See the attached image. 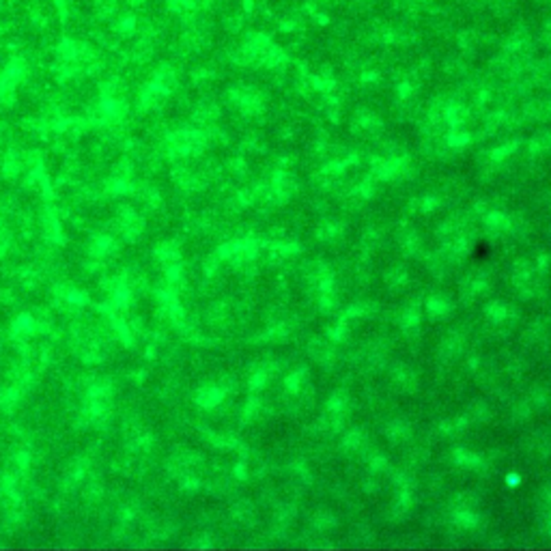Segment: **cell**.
<instances>
[{
    "label": "cell",
    "instance_id": "1",
    "mask_svg": "<svg viewBox=\"0 0 551 551\" xmlns=\"http://www.w3.org/2000/svg\"><path fill=\"white\" fill-rule=\"evenodd\" d=\"M168 9L179 18H190L198 9V0H168Z\"/></svg>",
    "mask_w": 551,
    "mask_h": 551
},
{
    "label": "cell",
    "instance_id": "2",
    "mask_svg": "<svg viewBox=\"0 0 551 551\" xmlns=\"http://www.w3.org/2000/svg\"><path fill=\"white\" fill-rule=\"evenodd\" d=\"M114 28L119 35H134L138 28V18L132 13H121L114 22Z\"/></svg>",
    "mask_w": 551,
    "mask_h": 551
},
{
    "label": "cell",
    "instance_id": "3",
    "mask_svg": "<svg viewBox=\"0 0 551 551\" xmlns=\"http://www.w3.org/2000/svg\"><path fill=\"white\" fill-rule=\"evenodd\" d=\"M54 7H56L61 18H67L69 11H71V0H54Z\"/></svg>",
    "mask_w": 551,
    "mask_h": 551
}]
</instances>
